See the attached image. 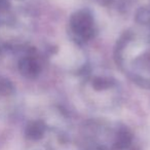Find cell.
<instances>
[{
  "instance_id": "6da1fadb",
  "label": "cell",
  "mask_w": 150,
  "mask_h": 150,
  "mask_svg": "<svg viewBox=\"0 0 150 150\" xmlns=\"http://www.w3.org/2000/svg\"><path fill=\"white\" fill-rule=\"evenodd\" d=\"M70 27L74 34L88 40L94 36V18L88 9H80L72 15L70 19Z\"/></svg>"
},
{
  "instance_id": "7a4b0ae2",
  "label": "cell",
  "mask_w": 150,
  "mask_h": 150,
  "mask_svg": "<svg viewBox=\"0 0 150 150\" xmlns=\"http://www.w3.org/2000/svg\"><path fill=\"white\" fill-rule=\"evenodd\" d=\"M132 142V134L125 127L119 129V132L116 135V139H115V146L119 149H125L129 146Z\"/></svg>"
},
{
  "instance_id": "3957f363",
  "label": "cell",
  "mask_w": 150,
  "mask_h": 150,
  "mask_svg": "<svg viewBox=\"0 0 150 150\" xmlns=\"http://www.w3.org/2000/svg\"><path fill=\"white\" fill-rule=\"evenodd\" d=\"M136 21L140 24L150 25V7H141L137 11Z\"/></svg>"
},
{
  "instance_id": "277c9868",
  "label": "cell",
  "mask_w": 150,
  "mask_h": 150,
  "mask_svg": "<svg viewBox=\"0 0 150 150\" xmlns=\"http://www.w3.org/2000/svg\"><path fill=\"white\" fill-rule=\"evenodd\" d=\"M113 84V81L107 77H96L93 80V86L97 91H102L109 88Z\"/></svg>"
}]
</instances>
